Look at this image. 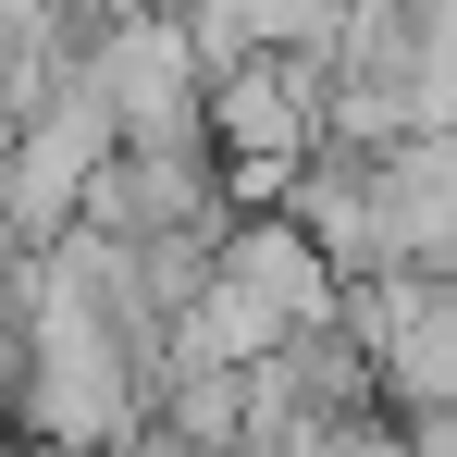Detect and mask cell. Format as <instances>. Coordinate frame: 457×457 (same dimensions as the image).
<instances>
[{"mask_svg":"<svg viewBox=\"0 0 457 457\" xmlns=\"http://www.w3.org/2000/svg\"><path fill=\"white\" fill-rule=\"evenodd\" d=\"M124 457H235V445H186V433H161V420H149V433H137Z\"/></svg>","mask_w":457,"mask_h":457,"instance_id":"obj_2","label":"cell"},{"mask_svg":"<svg viewBox=\"0 0 457 457\" xmlns=\"http://www.w3.org/2000/svg\"><path fill=\"white\" fill-rule=\"evenodd\" d=\"M346 321L383 371V408H457V285L445 272H371L346 285Z\"/></svg>","mask_w":457,"mask_h":457,"instance_id":"obj_1","label":"cell"}]
</instances>
